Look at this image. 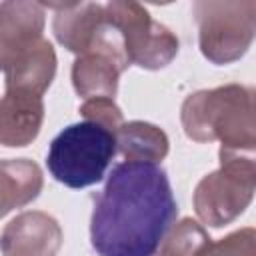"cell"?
<instances>
[{
    "mask_svg": "<svg viewBox=\"0 0 256 256\" xmlns=\"http://www.w3.org/2000/svg\"><path fill=\"white\" fill-rule=\"evenodd\" d=\"M44 102L40 96L6 90L0 98V144L10 148L28 146L42 128Z\"/></svg>",
    "mask_w": 256,
    "mask_h": 256,
    "instance_id": "cell-9",
    "label": "cell"
},
{
    "mask_svg": "<svg viewBox=\"0 0 256 256\" xmlns=\"http://www.w3.org/2000/svg\"><path fill=\"white\" fill-rule=\"evenodd\" d=\"M176 216L170 180L158 164L120 162L94 196L92 248L98 256H154Z\"/></svg>",
    "mask_w": 256,
    "mask_h": 256,
    "instance_id": "cell-1",
    "label": "cell"
},
{
    "mask_svg": "<svg viewBox=\"0 0 256 256\" xmlns=\"http://www.w3.org/2000/svg\"><path fill=\"white\" fill-rule=\"evenodd\" d=\"M62 238L56 218L40 210H28L4 226L0 252L2 256H56Z\"/></svg>",
    "mask_w": 256,
    "mask_h": 256,
    "instance_id": "cell-7",
    "label": "cell"
},
{
    "mask_svg": "<svg viewBox=\"0 0 256 256\" xmlns=\"http://www.w3.org/2000/svg\"><path fill=\"white\" fill-rule=\"evenodd\" d=\"M114 24L120 28L130 66L160 70L178 54V38L164 24L152 20L148 10L138 2L104 4Z\"/></svg>",
    "mask_w": 256,
    "mask_h": 256,
    "instance_id": "cell-6",
    "label": "cell"
},
{
    "mask_svg": "<svg viewBox=\"0 0 256 256\" xmlns=\"http://www.w3.org/2000/svg\"><path fill=\"white\" fill-rule=\"evenodd\" d=\"M80 114L84 116L86 122L100 124V126L108 128V130L114 132V134H116V130L124 124L122 112H120V108L116 106L114 98H106V96L84 100L82 106H80Z\"/></svg>",
    "mask_w": 256,
    "mask_h": 256,
    "instance_id": "cell-16",
    "label": "cell"
},
{
    "mask_svg": "<svg viewBox=\"0 0 256 256\" xmlns=\"http://www.w3.org/2000/svg\"><path fill=\"white\" fill-rule=\"evenodd\" d=\"M116 154V136L94 122L66 126L48 148L46 164L54 180L68 188L98 184Z\"/></svg>",
    "mask_w": 256,
    "mask_h": 256,
    "instance_id": "cell-3",
    "label": "cell"
},
{
    "mask_svg": "<svg viewBox=\"0 0 256 256\" xmlns=\"http://www.w3.org/2000/svg\"><path fill=\"white\" fill-rule=\"evenodd\" d=\"M124 72L112 58L96 52L80 54L72 66V84L80 98H114L118 90V78Z\"/></svg>",
    "mask_w": 256,
    "mask_h": 256,
    "instance_id": "cell-13",
    "label": "cell"
},
{
    "mask_svg": "<svg viewBox=\"0 0 256 256\" xmlns=\"http://www.w3.org/2000/svg\"><path fill=\"white\" fill-rule=\"evenodd\" d=\"M56 10L52 30L56 40L74 54H84L94 38V32L104 18V4L76 2V4H44Z\"/></svg>",
    "mask_w": 256,
    "mask_h": 256,
    "instance_id": "cell-10",
    "label": "cell"
},
{
    "mask_svg": "<svg viewBox=\"0 0 256 256\" xmlns=\"http://www.w3.org/2000/svg\"><path fill=\"white\" fill-rule=\"evenodd\" d=\"M56 74V52L48 40H40L6 70V90H18L40 96L48 90Z\"/></svg>",
    "mask_w": 256,
    "mask_h": 256,
    "instance_id": "cell-11",
    "label": "cell"
},
{
    "mask_svg": "<svg viewBox=\"0 0 256 256\" xmlns=\"http://www.w3.org/2000/svg\"><path fill=\"white\" fill-rule=\"evenodd\" d=\"M44 4L28 0H8L0 4V70L4 72L16 58L42 40Z\"/></svg>",
    "mask_w": 256,
    "mask_h": 256,
    "instance_id": "cell-8",
    "label": "cell"
},
{
    "mask_svg": "<svg viewBox=\"0 0 256 256\" xmlns=\"http://www.w3.org/2000/svg\"><path fill=\"white\" fill-rule=\"evenodd\" d=\"M200 52L212 64L240 60L256 32L254 0H198L192 4Z\"/></svg>",
    "mask_w": 256,
    "mask_h": 256,
    "instance_id": "cell-5",
    "label": "cell"
},
{
    "mask_svg": "<svg viewBox=\"0 0 256 256\" xmlns=\"http://www.w3.org/2000/svg\"><path fill=\"white\" fill-rule=\"evenodd\" d=\"M182 128L194 142L220 140L222 150L252 154L256 144L254 90L226 84L190 94L182 104Z\"/></svg>",
    "mask_w": 256,
    "mask_h": 256,
    "instance_id": "cell-2",
    "label": "cell"
},
{
    "mask_svg": "<svg viewBox=\"0 0 256 256\" xmlns=\"http://www.w3.org/2000/svg\"><path fill=\"white\" fill-rule=\"evenodd\" d=\"M218 158L220 168L198 182L192 198L196 216L212 228L236 220L252 202L256 186V164L252 154L220 148Z\"/></svg>",
    "mask_w": 256,
    "mask_h": 256,
    "instance_id": "cell-4",
    "label": "cell"
},
{
    "mask_svg": "<svg viewBox=\"0 0 256 256\" xmlns=\"http://www.w3.org/2000/svg\"><path fill=\"white\" fill-rule=\"evenodd\" d=\"M116 150L126 162H152L158 164L168 154V136L164 130L150 122L132 120L116 130Z\"/></svg>",
    "mask_w": 256,
    "mask_h": 256,
    "instance_id": "cell-14",
    "label": "cell"
},
{
    "mask_svg": "<svg viewBox=\"0 0 256 256\" xmlns=\"http://www.w3.org/2000/svg\"><path fill=\"white\" fill-rule=\"evenodd\" d=\"M196 256H256V232L248 226L216 242L208 240Z\"/></svg>",
    "mask_w": 256,
    "mask_h": 256,
    "instance_id": "cell-15",
    "label": "cell"
},
{
    "mask_svg": "<svg viewBox=\"0 0 256 256\" xmlns=\"http://www.w3.org/2000/svg\"><path fill=\"white\" fill-rule=\"evenodd\" d=\"M42 186L44 176L36 162L28 158L0 160V218L36 200Z\"/></svg>",
    "mask_w": 256,
    "mask_h": 256,
    "instance_id": "cell-12",
    "label": "cell"
}]
</instances>
